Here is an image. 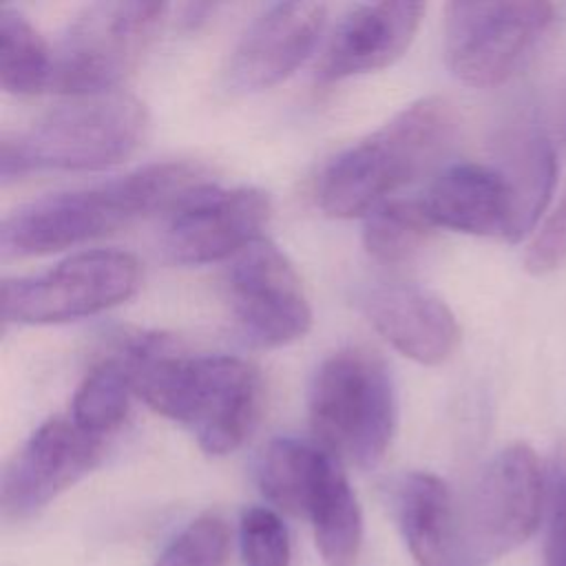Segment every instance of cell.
Returning <instances> with one entry per match:
<instances>
[{"label":"cell","instance_id":"7c38bea8","mask_svg":"<svg viewBox=\"0 0 566 566\" xmlns=\"http://www.w3.org/2000/svg\"><path fill=\"white\" fill-rule=\"evenodd\" d=\"M104 455V440L71 418L42 422L18 449L2 475V513L24 520L91 473Z\"/></svg>","mask_w":566,"mask_h":566},{"label":"cell","instance_id":"6da1fadb","mask_svg":"<svg viewBox=\"0 0 566 566\" xmlns=\"http://www.w3.org/2000/svg\"><path fill=\"white\" fill-rule=\"evenodd\" d=\"M133 391L153 411L188 427L208 455L239 449L256 427L263 382L237 356H188L164 334H137L119 349Z\"/></svg>","mask_w":566,"mask_h":566},{"label":"cell","instance_id":"603a6c76","mask_svg":"<svg viewBox=\"0 0 566 566\" xmlns=\"http://www.w3.org/2000/svg\"><path fill=\"white\" fill-rule=\"evenodd\" d=\"M429 221L420 199L394 197L365 217L363 245L367 254L385 265L409 261L429 239Z\"/></svg>","mask_w":566,"mask_h":566},{"label":"cell","instance_id":"8fae6325","mask_svg":"<svg viewBox=\"0 0 566 566\" xmlns=\"http://www.w3.org/2000/svg\"><path fill=\"white\" fill-rule=\"evenodd\" d=\"M270 219V199L263 190L217 188L203 184L172 210L161 234V252L177 265H203L237 256Z\"/></svg>","mask_w":566,"mask_h":566},{"label":"cell","instance_id":"44dd1931","mask_svg":"<svg viewBox=\"0 0 566 566\" xmlns=\"http://www.w3.org/2000/svg\"><path fill=\"white\" fill-rule=\"evenodd\" d=\"M53 51L29 22L13 9H0V84L13 95H35L51 88Z\"/></svg>","mask_w":566,"mask_h":566},{"label":"cell","instance_id":"d4e9b609","mask_svg":"<svg viewBox=\"0 0 566 566\" xmlns=\"http://www.w3.org/2000/svg\"><path fill=\"white\" fill-rule=\"evenodd\" d=\"M239 548L243 566H290V535L276 511L250 506L239 520Z\"/></svg>","mask_w":566,"mask_h":566},{"label":"cell","instance_id":"2e32d148","mask_svg":"<svg viewBox=\"0 0 566 566\" xmlns=\"http://www.w3.org/2000/svg\"><path fill=\"white\" fill-rule=\"evenodd\" d=\"M363 312L371 327L402 356L420 365H440L460 343L451 307L416 283H380L365 292Z\"/></svg>","mask_w":566,"mask_h":566},{"label":"cell","instance_id":"9c48e42d","mask_svg":"<svg viewBox=\"0 0 566 566\" xmlns=\"http://www.w3.org/2000/svg\"><path fill=\"white\" fill-rule=\"evenodd\" d=\"M548 502V482L537 453L513 442L482 469L473 486L467 535L478 562L502 557L531 539Z\"/></svg>","mask_w":566,"mask_h":566},{"label":"cell","instance_id":"52a82bcc","mask_svg":"<svg viewBox=\"0 0 566 566\" xmlns=\"http://www.w3.org/2000/svg\"><path fill=\"white\" fill-rule=\"evenodd\" d=\"M555 20L544 0L449 2L444 60L455 80L473 88L506 82Z\"/></svg>","mask_w":566,"mask_h":566},{"label":"cell","instance_id":"cb8c5ba5","mask_svg":"<svg viewBox=\"0 0 566 566\" xmlns=\"http://www.w3.org/2000/svg\"><path fill=\"white\" fill-rule=\"evenodd\" d=\"M226 553L228 526L223 517L203 513L166 544L153 566H223Z\"/></svg>","mask_w":566,"mask_h":566},{"label":"cell","instance_id":"ba28073f","mask_svg":"<svg viewBox=\"0 0 566 566\" xmlns=\"http://www.w3.org/2000/svg\"><path fill=\"white\" fill-rule=\"evenodd\" d=\"M142 281L139 263L122 250L77 252L38 276L2 283L7 323L51 325L99 314L128 301Z\"/></svg>","mask_w":566,"mask_h":566},{"label":"cell","instance_id":"5b68a950","mask_svg":"<svg viewBox=\"0 0 566 566\" xmlns=\"http://www.w3.org/2000/svg\"><path fill=\"white\" fill-rule=\"evenodd\" d=\"M307 411L318 447L336 460L371 469L387 453L396 431L391 374L367 349H338L318 365Z\"/></svg>","mask_w":566,"mask_h":566},{"label":"cell","instance_id":"277c9868","mask_svg":"<svg viewBox=\"0 0 566 566\" xmlns=\"http://www.w3.org/2000/svg\"><path fill=\"white\" fill-rule=\"evenodd\" d=\"M146 128V106L128 93L71 97L2 139L0 175L9 181L40 170H102L130 157Z\"/></svg>","mask_w":566,"mask_h":566},{"label":"cell","instance_id":"e0dca14e","mask_svg":"<svg viewBox=\"0 0 566 566\" xmlns=\"http://www.w3.org/2000/svg\"><path fill=\"white\" fill-rule=\"evenodd\" d=\"M394 513L418 566H478L467 524L438 475L427 471L402 475L394 489Z\"/></svg>","mask_w":566,"mask_h":566},{"label":"cell","instance_id":"7a4b0ae2","mask_svg":"<svg viewBox=\"0 0 566 566\" xmlns=\"http://www.w3.org/2000/svg\"><path fill=\"white\" fill-rule=\"evenodd\" d=\"M199 166L161 161L122 177L40 197L2 221L0 248L7 256H40L111 234L157 210H172L203 186Z\"/></svg>","mask_w":566,"mask_h":566},{"label":"cell","instance_id":"d6986e66","mask_svg":"<svg viewBox=\"0 0 566 566\" xmlns=\"http://www.w3.org/2000/svg\"><path fill=\"white\" fill-rule=\"evenodd\" d=\"M329 458L334 455L316 442L274 438L256 460V484L276 509L305 515L312 491Z\"/></svg>","mask_w":566,"mask_h":566},{"label":"cell","instance_id":"30bf717a","mask_svg":"<svg viewBox=\"0 0 566 566\" xmlns=\"http://www.w3.org/2000/svg\"><path fill=\"white\" fill-rule=\"evenodd\" d=\"M228 296L241 334L256 347L290 345L312 327V307L298 272L285 252L263 237L232 256Z\"/></svg>","mask_w":566,"mask_h":566},{"label":"cell","instance_id":"4316f807","mask_svg":"<svg viewBox=\"0 0 566 566\" xmlns=\"http://www.w3.org/2000/svg\"><path fill=\"white\" fill-rule=\"evenodd\" d=\"M544 566H566V462L559 460L548 480V520Z\"/></svg>","mask_w":566,"mask_h":566},{"label":"cell","instance_id":"9a60e30c","mask_svg":"<svg viewBox=\"0 0 566 566\" xmlns=\"http://www.w3.org/2000/svg\"><path fill=\"white\" fill-rule=\"evenodd\" d=\"M424 11L422 2L352 7L332 31L316 75L323 82H338L394 64L413 42Z\"/></svg>","mask_w":566,"mask_h":566},{"label":"cell","instance_id":"ac0fdd59","mask_svg":"<svg viewBox=\"0 0 566 566\" xmlns=\"http://www.w3.org/2000/svg\"><path fill=\"white\" fill-rule=\"evenodd\" d=\"M305 517L325 566H356L363 546V515L336 458L325 464Z\"/></svg>","mask_w":566,"mask_h":566},{"label":"cell","instance_id":"83f0119b","mask_svg":"<svg viewBox=\"0 0 566 566\" xmlns=\"http://www.w3.org/2000/svg\"><path fill=\"white\" fill-rule=\"evenodd\" d=\"M557 137H559L562 144H566V104H564V108L559 113V119H557Z\"/></svg>","mask_w":566,"mask_h":566},{"label":"cell","instance_id":"5bb4252c","mask_svg":"<svg viewBox=\"0 0 566 566\" xmlns=\"http://www.w3.org/2000/svg\"><path fill=\"white\" fill-rule=\"evenodd\" d=\"M420 201L433 228L515 243V195L500 168L451 164L433 177Z\"/></svg>","mask_w":566,"mask_h":566},{"label":"cell","instance_id":"7402d4cb","mask_svg":"<svg viewBox=\"0 0 566 566\" xmlns=\"http://www.w3.org/2000/svg\"><path fill=\"white\" fill-rule=\"evenodd\" d=\"M133 382L124 358L111 356L99 360L77 385L71 400V420L86 433L102 438L115 431L130 409Z\"/></svg>","mask_w":566,"mask_h":566},{"label":"cell","instance_id":"4fadbf2b","mask_svg":"<svg viewBox=\"0 0 566 566\" xmlns=\"http://www.w3.org/2000/svg\"><path fill=\"white\" fill-rule=\"evenodd\" d=\"M327 22L323 2H276L237 42L226 82L234 93H259L287 80L316 49Z\"/></svg>","mask_w":566,"mask_h":566},{"label":"cell","instance_id":"ffe728a7","mask_svg":"<svg viewBox=\"0 0 566 566\" xmlns=\"http://www.w3.org/2000/svg\"><path fill=\"white\" fill-rule=\"evenodd\" d=\"M557 172V153L544 133L526 130L515 139L509 168H504L515 195V243L531 234L546 212Z\"/></svg>","mask_w":566,"mask_h":566},{"label":"cell","instance_id":"484cf974","mask_svg":"<svg viewBox=\"0 0 566 566\" xmlns=\"http://www.w3.org/2000/svg\"><path fill=\"white\" fill-rule=\"evenodd\" d=\"M566 263V192L533 232L526 252L524 270L533 276H546Z\"/></svg>","mask_w":566,"mask_h":566},{"label":"cell","instance_id":"8992f818","mask_svg":"<svg viewBox=\"0 0 566 566\" xmlns=\"http://www.w3.org/2000/svg\"><path fill=\"white\" fill-rule=\"evenodd\" d=\"M166 11L164 2L86 7L53 49L51 91L69 97L117 91L157 38Z\"/></svg>","mask_w":566,"mask_h":566},{"label":"cell","instance_id":"3957f363","mask_svg":"<svg viewBox=\"0 0 566 566\" xmlns=\"http://www.w3.org/2000/svg\"><path fill=\"white\" fill-rule=\"evenodd\" d=\"M455 128V111L444 97L411 102L327 161L316 181V203L336 219L367 217L391 192L429 170L451 146Z\"/></svg>","mask_w":566,"mask_h":566}]
</instances>
